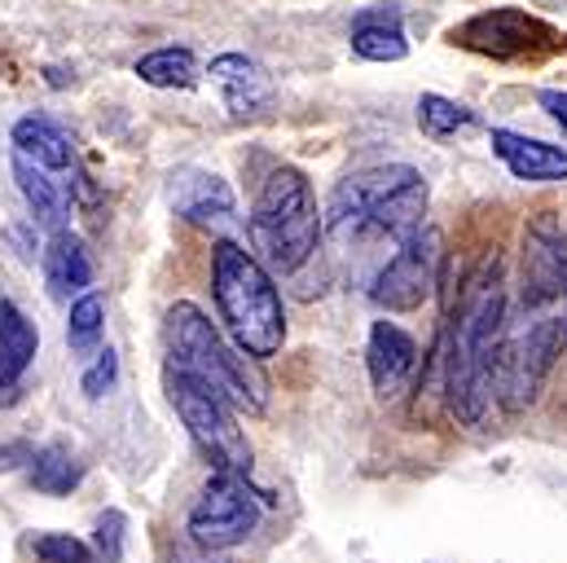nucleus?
<instances>
[{"label": "nucleus", "mask_w": 567, "mask_h": 563, "mask_svg": "<svg viewBox=\"0 0 567 563\" xmlns=\"http://www.w3.org/2000/svg\"><path fill=\"white\" fill-rule=\"evenodd\" d=\"M511 321L506 265L488 252L457 286L444 326V392L449 410L466 427H480L493 410V357Z\"/></svg>", "instance_id": "f257e3e1"}, {"label": "nucleus", "mask_w": 567, "mask_h": 563, "mask_svg": "<svg viewBox=\"0 0 567 563\" xmlns=\"http://www.w3.org/2000/svg\"><path fill=\"white\" fill-rule=\"evenodd\" d=\"M426 176L410 163H379L365 172H352L334 185L321 234L348 243V238H414L426 216Z\"/></svg>", "instance_id": "f03ea898"}, {"label": "nucleus", "mask_w": 567, "mask_h": 563, "mask_svg": "<svg viewBox=\"0 0 567 563\" xmlns=\"http://www.w3.org/2000/svg\"><path fill=\"white\" fill-rule=\"evenodd\" d=\"M163 344H167V370L189 375L194 383L212 388L234 414H265L269 410V379L260 361L238 352L198 304L181 299L163 317Z\"/></svg>", "instance_id": "7ed1b4c3"}, {"label": "nucleus", "mask_w": 567, "mask_h": 563, "mask_svg": "<svg viewBox=\"0 0 567 563\" xmlns=\"http://www.w3.org/2000/svg\"><path fill=\"white\" fill-rule=\"evenodd\" d=\"M212 295L220 308V321L229 326L238 352L251 361L278 357L286 344V304L274 274L260 265L256 252L225 238L212 252Z\"/></svg>", "instance_id": "20e7f679"}, {"label": "nucleus", "mask_w": 567, "mask_h": 563, "mask_svg": "<svg viewBox=\"0 0 567 563\" xmlns=\"http://www.w3.org/2000/svg\"><path fill=\"white\" fill-rule=\"evenodd\" d=\"M247 225H251L256 247L278 274H299L317 256V243H321V212H317L312 181L295 163L274 167L256 194Z\"/></svg>", "instance_id": "39448f33"}, {"label": "nucleus", "mask_w": 567, "mask_h": 563, "mask_svg": "<svg viewBox=\"0 0 567 563\" xmlns=\"http://www.w3.org/2000/svg\"><path fill=\"white\" fill-rule=\"evenodd\" d=\"M567 348V308L555 313H519V321H506V335L493 357V401L511 414L528 410L550 370L559 366Z\"/></svg>", "instance_id": "423d86ee"}, {"label": "nucleus", "mask_w": 567, "mask_h": 563, "mask_svg": "<svg viewBox=\"0 0 567 563\" xmlns=\"http://www.w3.org/2000/svg\"><path fill=\"white\" fill-rule=\"evenodd\" d=\"M163 388H167V401H172L176 419L185 422L189 440L212 462V471H225V475H247L251 471V440L238 427L234 410L212 388L194 383L181 370H167L163 375Z\"/></svg>", "instance_id": "0eeeda50"}, {"label": "nucleus", "mask_w": 567, "mask_h": 563, "mask_svg": "<svg viewBox=\"0 0 567 563\" xmlns=\"http://www.w3.org/2000/svg\"><path fill=\"white\" fill-rule=\"evenodd\" d=\"M449 44L471 49L493 62H542V58H555L567 40L546 18L502 4V9H484V13H471L466 22H457L449 31Z\"/></svg>", "instance_id": "6e6552de"}, {"label": "nucleus", "mask_w": 567, "mask_h": 563, "mask_svg": "<svg viewBox=\"0 0 567 563\" xmlns=\"http://www.w3.org/2000/svg\"><path fill=\"white\" fill-rule=\"evenodd\" d=\"M260 493L247 484V475H225V471H212V480L203 484L198 502L189 506V542L207 555L216 551H229V546H243L256 529H260Z\"/></svg>", "instance_id": "1a4fd4ad"}, {"label": "nucleus", "mask_w": 567, "mask_h": 563, "mask_svg": "<svg viewBox=\"0 0 567 563\" xmlns=\"http://www.w3.org/2000/svg\"><path fill=\"white\" fill-rule=\"evenodd\" d=\"M519 308H524V313H555V308H567V234L555 212H537V216L524 225Z\"/></svg>", "instance_id": "9d476101"}, {"label": "nucleus", "mask_w": 567, "mask_h": 563, "mask_svg": "<svg viewBox=\"0 0 567 563\" xmlns=\"http://www.w3.org/2000/svg\"><path fill=\"white\" fill-rule=\"evenodd\" d=\"M440 260H444V238L440 229L423 225L414 238H405L392 260L379 269V278L370 286V299L383 313H414L440 286Z\"/></svg>", "instance_id": "9b49d317"}, {"label": "nucleus", "mask_w": 567, "mask_h": 563, "mask_svg": "<svg viewBox=\"0 0 567 563\" xmlns=\"http://www.w3.org/2000/svg\"><path fill=\"white\" fill-rule=\"evenodd\" d=\"M172 212L198 229H234L238 225V198L225 176L203 172V167H181L167 181Z\"/></svg>", "instance_id": "f8f14e48"}, {"label": "nucleus", "mask_w": 567, "mask_h": 563, "mask_svg": "<svg viewBox=\"0 0 567 563\" xmlns=\"http://www.w3.org/2000/svg\"><path fill=\"white\" fill-rule=\"evenodd\" d=\"M365 370H370V383L383 401H396L410 379L419 375V344L410 330H401L396 321H374L370 326V339H365Z\"/></svg>", "instance_id": "ddd939ff"}, {"label": "nucleus", "mask_w": 567, "mask_h": 563, "mask_svg": "<svg viewBox=\"0 0 567 563\" xmlns=\"http://www.w3.org/2000/svg\"><path fill=\"white\" fill-rule=\"evenodd\" d=\"M207 75L220 89V102H225V111L234 120H251V115L269 111V102H274L269 71L256 58H247V53H220V58H212Z\"/></svg>", "instance_id": "4468645a"}, {"label": "nucleus", "mask_w": 567, "mask_h": 563, "mask_svg": "<svg viewBox=\"0 0 567 563\" xmlns=\"http://www.w3.org/2000/svg\"><path fill=\"white\" fill-rule=\"evenodd\" d=\"M488 145H493V154L506 163V172H511L515 181H533V185L567 181L564 145L524 137V133H515V129H493V133H488Z\"/></svg>", "instance_id": "2eb2a0df"}, {"label": "nucleus", "mask_w": 567, "mask_h": 563, "mask_svg": "<svg viewBox=\"0 0 567 563\" xmlns=\"http://www.w3.org/2000/svg\"><path fill=\"white\" fill-rule=\"evenodd\" d=\"M13 181H18V194L31 212L35 225H44L49 234H62L71 229V185L58 181L53 172L27 163L22 154H13Z\"/></svg>", "instance_id": "dca6fc26"}, {"label": "nucleus", "mask_w": 567, "mask_h": 563, "mask_svg": "<svg viewBox=\"0 0 567 563\" xmlns=\"http://www.w3.org/2000/svg\"><path fill=\"white\" fill-rule=\"evenodd\" d=\"M348 44H352V53L365 58V62H405V58H410V40H405L401 13H396L392 4L361 9V13L352 18Z\"/></svg>", "instance_id": "f3484780"}, {"label": "nucleus", "mask_w": 567, "mask_h": 563, "mask_svg": "<svg viewBox=\"0 0 567 563\" xmlns=\"http://www.w3.org/2000/svg\"><path fill=\"white\" fill-rule=\"evenodd\" d=\"M44 282H49V295L53 299H80L89 295L93 286V256L84 252V243L62 229V234H49V247H44Z\"/></svg>", "instance_id": "a211bd4d"}, {"label": "nucleus", "mask_w": 567, "mask_h": 563, "mask_svg": "<svg viewBox=\"0 0 567 563\" xmlns=\"http://www.w3.org/2000/svg\"><path fill=\"white\" fill-rule=\"evenodd\" d=\"M35 348H40L35 326L27 321V313H22L18 304L4 299V304H0V392H4V401H13L22 375H27L31 361H35Z\"/></svg>", "instance_id": "6ab92c4d"}, {"label": "nucleus", "mask_w": 567, "mask_h": 563, "mask_svg": "<svg viewBox=\"0 0 567 563\" xmlns=\"http://www.w3.org/2000/svg\"><path fill=\"white\" fill-rule=\"evenodd\" d=\"M13 154H22L27 163L53 172V176H66L75 172V145L71 137L53 124V120H40V115H27L13 124Z\"/></svg>", "instance_id": "aec40b11"}, {"label": "nucleus", "mask_w": 567, "mask_h": 563, "mask_svg": "<svg viewBox=\"0 0 567 563\" xmlns=\"http://www.w3.org/2000/svg\"><path fill=\"white\" fill-rule=\"evenodd\" d=\"M137 80L150 84V89H194L198 84V58L189 49H154L137 58Z\"/></svg>", "instance_id": "412c9836"}, {"label": "nucleus", "mask_w": 567, "mask_h": 563, "mask_svg": "<svg viewBox=\"0 0 567 563\" xmlns=\"http://www.w3.org/2000/svg\"><path fill=\"white\" fill-rule=\"evenodd\" d=\"M84 480V462H75V453L66 444H44L31 453V484L49 498L71 493Z\"/></svg>", "instance_id": "4be33fe9"}, {"label": "nucleus", "mask_w": 567, "mask_h": 563, "mask_svg": "<svg viewBox=\"0 0 567 563\" xmlns=\"http://www.w3.org/2000/svg\"><path fill=\"white\" fill-rule=\"evenodd\" d=\"M102 330H106V299L97 295V290H89V295H80L75 304H71V317H66V344H71V352L75 357H97L102 348Z\"/></svg>", "instance_id": "5701e85b"}, {"label": "nucleus", "mask_w": 567, "mask_h": 563, "mask_svg": "<svg viewBox=\"0 0 567 563\" xmlns=\"http://www.w3.org/2000/svg\"><path fill=\"white\" fill-rule=\"evenodd\" d=\"M475 124V111H466L462 102L444 98V93H423L419 98V129L431 141H449L457 133H466Z\"/></svg>", "instance_id": "b1692460"}, {"label": "nucleus", "mask_w": 567, "mask_h": 563, "mask_svg": "<svg viewBox=\"0 0 567 563\" xmlns=\"http://www.w3.org/2000/svg\"><path fill=\"white\" fill-rule=\"evenodd\" d=\"M31 551L40 563H93V551L71 533H40L31 542Z\"/></svg>", "instance_id": "393cba45"}, {"label": "nucleus", "mask_w": 567, "mask_h": 563, "mask_svg": "<svg viewBox=\"0 0 567 563\" xmlns=\"http://www.w3.org/2000/svg\"><path fill=\"white\" fill-rule=\"evenodd\" d=\"M115 379H120V357H115V348H102V352L93 357V366L84 370L80 388H84L89 401H102V397L115 388Z\"/></svg>", "instance_id": "a878e982"}, {"label": "nucleus", "mask_w": 567, "mask_h": 563, "mask_svg": "<svg viewBox=\"0 0 567 563\" xmlns=\"http://www.w3.org/2000/svg\"><path fill=\"white\" fill-rule=\"evenodd\" d=\"M124 533H128V520L120 511H106L97 520V551H102V563H120L124 560Z\"/></svg>", "instance_id": "bb28decb"}, {"label": "nucleus", "mask_w": 567, "mask_h": 563, "mask_svg": "<svg viewBox=\"0 0 567 563\" xmlns=\"http://www.w3.org/2000/svg\"><path fill=\"white\" fill-rule=\"evenodd\" d=\"M537 106L564 129V137H567V93L564 89H537Z\"/></svg>", "instance_id": "cd10ccee"}, {"label": "nucleus", "mask_w": 567, "mask_h": 563, "mask_svg": "<svg viewBox=\"0 0 567 563\" xmlns=\"http://www.w3.org/2000/svg\"><path fill=\"white\" fill-rule=\"evenodd\" d=\"M31 444L27 440H13V444H0V471H13V467H22V462H31Z\"/></svg>", "instance_id": "c85d7f7f"}]
</instances>
